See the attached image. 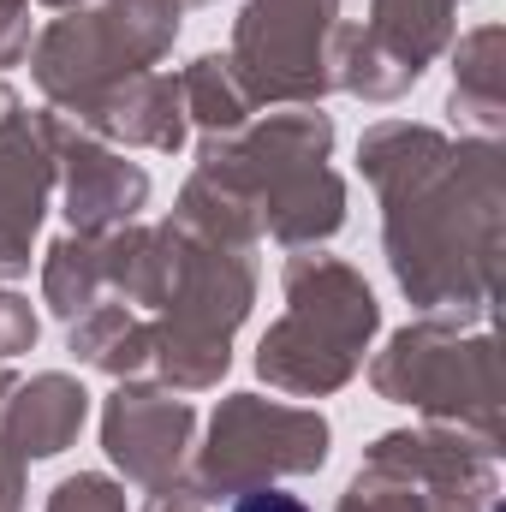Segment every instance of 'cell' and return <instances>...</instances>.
<instances>
[{
    "label": "cell",
    "instance_id": "1",
    "mask_svg": "<svg viewBox=\"0 0 506 512\" xmlns=\"http://www.w3.org/2000/svg\"><path fill=\"white\" fill-rule=\"evenodd\" d=\"M233 512H310V507L292 501V495H280V489H262V495H245Z\"/></svg>",
    "mask_w": 506,
    "mask_h": 512
}]
</instances>
